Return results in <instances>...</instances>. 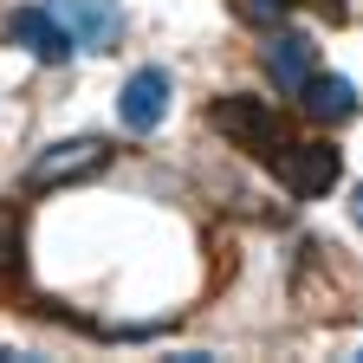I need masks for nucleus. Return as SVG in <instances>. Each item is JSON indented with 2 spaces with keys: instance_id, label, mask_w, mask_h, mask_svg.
<instances>
[{
  "instance_id": "obj_8",
  "label": "nucleus",
  "mask_w": 363,
  "mask_h": 363,
  "mask_svg": "<svg viewBox=\"0 0 363 363\" xmlns=\"http://www.w3.org/2000/svg\"><path fill=\"white\" fill-rule=\"evenodd\" d=\"M311 72H318V45H311V39L279 33V39L266 45V78L279 84V91H292V98H298V84H305Z\"/></svg>"
},
{
  "instance_id": "obj_6",
  "label": "nucleus",
  "mask_w": 363,
  "mask_h": 363,
  "mask_svg": "<svg viewBox=\"0 0 363 363\" xmlns=\"http://www.w3.org/2000/svg\"><path fill=\"white\" fill-rule=\"evenodd\" d=\"M7 33L26 45V52L39 59V65H65L72 52H78V39H72V26L52 13V7H20L13 20H7Z\"/></svg>"
},
{
  "instance_id": "obj_7",
  "label": "nucleus",
  "mask_w": 363,
  "mask_h": 363,
  "mask_svg": "<svg viewBox=\"0 0 363 363\" xmlns=\"http://www.w3.org/2000/svg\"><path fill=\"white\" fill-rule=\"evenodd\" d=\"M298 111H305L311 123H350V117H357V84L337 78V72H311V78L298 84Z\"/></svg>"
},
{
  "instance_id": "obj_11",
  "label": "nucleus",
  "mask_w": 363,
  "mask_h": 363,
  "mask_svg": "<svg viewBox=\"0 0 363 363\" xmlns=\"http://www.w3.org/2000/svg\"><path fill=\"white\" fill-rule=\"evenodd\" d=\"M350 214H357V227H363V189H357V195H350Z\"/></svg>"
},
{
  "instance_id": "obj_3",
  "label": "nucleus",
  "mask_w": 363,
  "mask_h": 363,
  "mask_svg": "<svg viewBox=\"0 0 363 363\" xmlns=\"http://www.w3.org/2000/svg\"><path fill=\"white\" fill-rule=\"evenodd\" d=\"M98 169H111V143H104V136H65V143L33 156L26 182H33V189H65V182H84Z\"/></svg>"
},
{
  "instance_id": "obj_5",
  "label": "nucleus",
  "mask_w": 363,
  "mask_h": 363,
  "mask_svg": "<svg viewBox=\"0 0 363 363\" xmlns=\"http://www.w3.org/2000/svg\"><path fill=\"white\" fill-rule=\"evenodd\" d=\"M52 13L72 26L78 52H111L123 39V7L117 0H52Z\"/></svg>"
},
{
  "instance_id": "obj_10",
  "label": "nucleus",
  "mask_w": 363,
  "mask_h": 363,
  "mask_svg": "<svg viewBox=\"0 0 363 363\" xmlns=\"http://www.w3.org/2000/svg\"><path fill=\"white\" fill-rule=\"evenodd\" d=\"M247 7H253V13H259V20H286V13H292V7H298V0H247Z\"/></svg>"
},
{
  "instance_id": "obj_2",
  "label": "nucleus",
  "mask_w": 363,
  "mask_h": 363,
  "mask_svg": "<svg viewBox=\"0 0 363 363\" xmlns=\"http://www.w3.org/2000/svg\"><path fill=\"white\" fill-rule=\"evenodd\" d=\"M266 169L279 175V189H286L292 201H318V195H331V189H337V175H344V162H337L331 143H298V136H286V143L272 150Z\"/></svg>"
},
{
  "instance_id": "obj_9",
  "label": "nucleus",
  "mask_w": 363,
  "mask_h": 363,
  "mask_svg": "<svg viewBox=\"0 0 363 363\" xmlns=\"http://www.w3.org/2000/svg\"><path fill=\"white\" fill-rule=\"evenodd\" d=\"M0 266H20V214H7V220H0Z\"/></svg>"
},
{
  "instance_id": "obj_1",
  "label": "nucleus",
  "mask_w": 363,
  "mask_h": 363,
  "mask_svg": "<svg viewBox=\"0 0 363 363\" xmlns=\"http://www.w3.org/2000/svg\"><path fill=\"white\" fill-rule=\"evenodd\" d=\"M208 123L227 136V143H240L247 156H266V162H272V150L286 143L279 111H272L266 98H253V91H227V98H214L208 104Z\"/></svg>"
},
{
  "instance_id": "obj_4",
  "label": "nucleus",
  "mask_w": 363,
  "mask_h": 363,
  "mask_svg": "<svg viewBox=\"0 0 363 363\" xmlns=\"http://www.w3.org/2000/svg\"><path fill=\"white\" fill-rule=\"evenodd\" d=\"M169 98H175V78H169L162 65L130 72V78H123V91H117V117H123V130L150 136V130L169 117Z\"/></svg>"
}]
</instances>
